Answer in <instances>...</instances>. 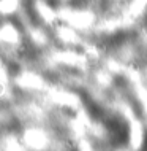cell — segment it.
Returning a JSON list of instances; mask_svg holds the SVG:
<instances>
[{
    "instance_id": "1",
    "label": "cell",
    "mask_w": 147,
    "mask_h": 151,
    "mask_svg": "<svg viewBox=\"0 0 147 151\" xmlns=\"http://www.w3.org/2000/svg\"><path fill=\"white\" fill-rule=\"evenodd\" d=\"M141 151H147V132L144 135V140H142V146H141Z\"/></svg>"
}]
</instances>
